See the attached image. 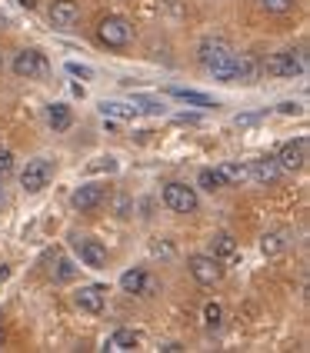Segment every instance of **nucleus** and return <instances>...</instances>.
Wrapping results in <instances>:
<instances>
[{
  "mask_svg": "<svg viewBox=\"0 0 310 353\" xmlns=\"http://www.w3.org/2000/svg\"><path fill=\"white\" fill-rule=\"evenodd\" d=\"M217 170H220V176H224V183H227V187L247 180V167H244V163H220Z\"/></svg>",
  "mask_w": 310,
  "mask_h": 353,
  "instance_id": "obj_23",
  "label": "nucleus"
},
{
  "mask_svg": "<svg viewBox=\"0 0 310 353\" xmlns=\"http://www.w3.org/2000/svg\"><path fill=\"white\" fill-rule=\"evenodd\" d=\"M160 350H164V353H180V350H184V347H180V343H164Z\"/></svg>",
  "mask_w": 310,
  "mask_h": 353,
  "instance_id": "obj_32",
  "label": "nucleus"
},
{
  "mask_svg": "<svg viewBox=\"0 0 310 353\" xmlns=\"http://www.w3.org/2000/svg\"><path fill=\"white\" fill-rule=\"evenodd\" d=\"M14 74L20 80H40L50 74V63H47V57L40 50H20L14 57Z\"/></svg>",
  "mask_w": 310,
  "mask_h": 353,
  "instance_id": "obj_5",
  "label": "nucleus"
},
{
  "mask_svg": "<svg viewBox=\"0 0 310 353\" xmlns=\"http://www.w3.org/2000/svg\"><path fill=\"white\" fill-rule=\"evenodd\" d=\"M104 200H107V187H104V183H84V187H77V190H74V196H70L74 210H80V214L97 210Z\"/></svg>",
  "mask_w": 310,
  "mask_h": 353,
  "instance_id": "obj_10",
  "label": "nucleus"
},
{
  "mask_svg": "<svg viewBox=\"0 0 310 353\" xmlns=\"http://www.w3.org/2000/svg\"><path fill=\"white\" fill-rule=\"evenodd\" d=\"M74 250H77L80 263L90 270H104L107 267V247L94 240V236H74Z\"/></svg>",
  "mask_w": 310,
  "mask_h": 353,
  "instance_id": "obj_7",
  "label": "nucleus"
},
{
  "mask_svg": "<svg viewBox=\"0 0 310 353\" xmlns=\"http://www.w3.org/2000/svg\"><path fill=\"white\" fill-rule=\"evenodd\" d=\"M260 250H264L267 256L284 254V250H287V234H284V230H273V234H264V236H260Z\"/></svg>",
  "mask_w": 310,
  "mask_h": 353,
  "instance_id": "obj_18",
  "label": "nucleus"
},
{
  "mask_svg": "<svg viewBox=\"0 0 310 353\" xmlns=\"http://www.w3.org/2000/svg\"><path fill=\"white\" fill-rule=\"evenodd\" d=\"M10 280V267L7 263H0V283H7Z\"/></svg>",
  "mask_w": 310,
  "mask_h": 353,
  "instance_id": "obj_33",
  "label": "nucleus"
},
{
  "mask_svg": "<svg viewBox=\"0 0 310 353\" xmlns=\"http://www.w3.org/2000/svg\"><path fill=\"white\" fill-rule=\"evenodd\" d=\"M100 114H104L107 120H137V114H140V110H137L134 103H120V100H104V103H100Z\"/></svg>",
  "mask_w": 310,
  "mask_h": 353,
  "instance_id": "obj_16",
  "label": "nucleus"
},
{
  "mask_svg": "<svg viewBox=\"0 0 310 353\" xmlns=\"http://www.w3.org/2000/svg\"><path fill=\"white\" fill-rule=\"evenodd\" d=\"M187 267H191V274H194L197 283H204V287H211L217 283L220 276H224V267H220V260L211 254H194L187 260Z\"/></svg>",
  "mask_w": 310,
  "mask_h": 353,
  "instance_id": "obj_8",
  "label": "nucleus"
},
{
  "mask_svg": "<svg viewBox=\"0 0 310 353\" xmlns=\"http://www.w3.org/2000/svg\"><path fill=\"white\" fill-rule=\"evenodd\" d=\"M87 170H90V174H97V170H107V174H110V170H117V160L114 157H100L97 163H90Z\"/></svg>",
  "mask_w": 310,
  "mask_h": 353,
  "instance_id": "obj_28",
  "label": "nucleus"
},
{
  "mask_svg": "<svg viewBox=\"0 0 310 353\" xmlns=\"http://www.w3.org/2000/svg\"><path fill=\"white\" fill-rule=\"evenodd\" d=\"M20 7H27V10H34V7H37V0H17Z\"/></svg>",
  "mask_w": 310,
  "mask_h": 353,
  "instance_id": "obj_34",
  "label": "nucleus"
},
{
  "mask_svg": "<svg viewBox=\"0 0 310 353\" xmlns=\"http://www.w3.org/2000/svg\"><path fill=\"white\" fill-rule=\"evenodd\" d=\"M74 274H77V270H74V263H70V260H60V263H57V280H60V283L74 280Z\"/></svg>",
  "mask_w": 310,
  "mask_h": 353,
  "instance_id": "obj_27",
  "label": "nucleus"
},
{
  "mask_svg": "<svg viewBox=\"0 0 310 353\" xmlns=\"http://www.w3.org/2000/svg\"><path fill=\"white\" fill-rule=\"evenodd\" d=\"M0 340H3V334H0Z\"/></svg>",
  "mask_w": 310,
  "mask_h": 353,
  "instance_id": "obj_36",
  "label": "nucleus"
},
{
  "mask_svg": "<svg viewBox=\"0 0 310 353\" xmlns=\"http://www.w3.org/2000/svg\"><path fill=\"white\" fill-rule=\"evenodd\" d=\"M74 303H77L80 310H87V314H100L104 303H107V287L87 283V287H80L77 294H74Z\"/></svg>",
  "mask_w": 310,
  "mask_h": 353,
  "instance_id": "obj_11",
  "label": "nucleus"
},
{
  "mask_svg": "<svg viewBox=\"0 0 310 353\" xmlns=\"http://www.w3.org/2000/svg\"><path fill=\"white\" fill-rule=\"evenodd\" d=\"M204 323H207V330H217V327L224 323V307L211 300V303L204 307Z\"/></svg>",
  "mask_w": 310,
  "mask_h": 353,
  "instance_id": "obj_24",
  "label": "nucleus"
},
{
  "mask_svg": "<svg viewBox=\"0 0 310 353\" xmlns=\"http://www.w3.org/2000/svg\"><path fill=\"white\" fill-rule=\"evenodd\" d=\"M134 107L144 114H164V103H157L154 97H134Z\"/></svg>",
  "mask_w": 310,
  "mask_h": 353,
  "instance_id": "obj_26",
  "label": "nucleus"
},
{
  "mask_svg": "<svg viewBox=\"0 0 310 353\" xmlns=\"http://www.w3.org/2000/svg\"><path fill=\"white\" fill-rule=\"evenodd\" d=\"M14 170V154L10 150H0V176H7Z\"/></svg>",
  "mask_w": 310,
  "mask_h": 353,
  "instance_id": "obj_30",
  "label": "nucleus"
},
{
  "mask_svg": "<svg viewBox=\"0 0 310 353\" xmlns=\"http://www.w3.org/2000/svg\"><path fill=\"white\" fill-rule=\"evenodd\" d=\"M257 74H260V63L251 57V54H233V77L231 83H253L257 80Z\"/></svg>",
  "mask_w": 310,
  "mask_h": 353,
  "instance_id": "obj_14",
  "label": "nucleus"
},
{
  "mask_svg": "<svg viewBox=\"0 0 310 353\" xmlns=\"http://www.w3.org/2000/svg\"><path fill=\"white\" fill-rule=\"evenodd\" d=\"M134 37V27H130V20L120 17V14H110V17L100 20L97 27V40L104 47H110V50H124L127 43Z\"/></svg>",
  "mask_w": 310,
  "mask_h": 353,
  "instance_id": "obj_2",
  "label": "nucleus"
},
{
  "mask_svg": "<svg viewBox=\"0 0 310 353\" xmlns=\"http://www.w3.org/2000/svg\"><path fill=\"white\" fill-rule=\"evenodd\" d=\"M50 180H54V160L37 157V160H30V163L23 167V174H20V187H23L27 194H40Z\"/></svg>",
  "mask_w": 310,
  "mask_h": 353,
  "instance_id": "obj_3",
  "label": "nucleus"
},
{
  "mask_svg": "<svg viewBox=\"0 0 310 353\" xmlns=\"http://www.w3.org/2000/svg\"><path fill=\"white\" fill-rule=\"evenodd\" d=\"M197 187H204V190H224L227 183H224V176H220V170L217 167H204L200 174H197Z\"/></svg>",
  "mask_w": 310,
  "mask_h": 353,
  "instance_id": "obj_20",
  "label": "nucleus"
},
{
  "mask_svg": "<svg viewBox=\"0 0 310 353\" xmlns=\"http://www.w3.org/2000/svg\"><path fill=\"white\" fill-rule=\"evenodd\" d=\"M80 17V7L77 0H54L50 3V23L60 27V30H67V27H74Z\"/></svg>",
  "mask_w": 310,
  "mask_h": 353,
  "instance_id": "obj_13",
  "label": "nucleus"
},
{
  "mask_svg": "<svg viewBox=\"0 0 310 353\" xmlns=\"http://www.w3.org/2000/svg\"><path fill=\"white\" fill-rule=\"evenodd\" d=\"M47 123L57 130V134H64V130H70V123H74V114H70V107L67 103H50L47 107Z\"/></svg>",
  "mask_w": 310,
  "mask_h": 353,
  "instance_id": "obj_17",
  "label": "nucleus"
},
{
  "mask_svg": "<svg viewBox=\"0 0 310 353\" xmlns=\"http://www.w3.org/2000/svg\"><path fill=\"white\" fill-rule=\"evenodd\" d=\"M67 74H74V77H84V80L94 77V74H90V67H80L77 60H70V63H67Z\"/></svg>",
  "mask_w": 310,
  "mask_h": 353,
  "instance_id": "obj_29",
  "label": "nucleus"
},
{
  "mask_svg": "<svg viewBox=\"0 0 310 353\" xmlns=\"http://www.w3.org/2000/svg\"><path fill=\"white\" fill-rule=\"evenodd\" d=\"M277 176H280V163H277L273 157H260V160H253L251 167H247V180L260 183V187H273V183H277Z\"/></svg>",
  "mask_w": 310,
  "mask_h": 353,
  "instance_id": "obj_12",
  "label": "nucleus"
},
{
  "mask_svg": "<svg viewBox=\"0 0 310 353\" xmlns=\"http://www.w3.org/2000/svg\"><path fill=\"white\" fill-rule=\"evenodd\" d=\"M140 347V334L137 330H127V327H120L114 334L107 336V350L114 353H124V350H137Z\"/></svg>",
  "mask_w": 310,
  "mask_h": 353,
  "instance_id": "obj_15",
  "label": "nucleus"
},
{
  "mask_svg": "<svg viewBox=\"0 0 310 353\" xmlns=\"http://www.w3.org/2000/svg\"><path fill=\"white\" fill-rule=\"evenodd\" d=\"M260 7L267 14H287V10H293V0H260Z\"/></svg>",
  "mask_w": 310,
  "mask_h": 353,
  "instance_id": "obj_25",
  "label": "nucleus"
},
{
  "mask_svg": "<svg viewBox=\"0 0 310 353\" xmlns=\"http://www.w3.org/2000/svg\"><path fill=\"white\" fill-rule=\"evenodd\" d=\"M0 203H3V190H0Z\"/></svg>",
  "mask_w": 310,
  "mask_h": 353,
  "instance_id": "obj_35",
  "label": "nucleus"
},
{
  "mask_svg": "<svg viewBox=\"0 0 310 353\" xmlns=\"http://www.w3.org/2000/svg\"><path fill=\"white\" fill-rule=\"evenodd\" d=\"M307 70V60H304V54L300 50H277L271 60H267V74H273V77H300Z\"/></svg>",
  "mask_w": 310,
  "mask_h": 353,
  "instance_id": "obj_4",
  "label": "nucleus"
},
{
  "mask_svg": "<svg viewBox=\"0 0 310 353\" xmlns=\"http://www.w3.org/2000/svg\"><path fill=\"white\" fill-rule=\"evenodd\" d=\"M177 100H184V103H194V107H217V100L207 97V94H197V90H184V87H174L171 90Z\"/></svg>",
  "mask_w": 310,
  "mask_h": 353,
  "instance_id": "obj_22",
  "label": "nucleus"
},
{
  "mask_svg": "<svg viewBox=\"0 0 310 353\" xmlns=\"http://www.w3.org/2000/svg\"><path fill=\"white\" fill-rule=\"evenodd\" d=\"M144 287H147V274L144 270H127L120 276V290L124 294H144Z\"/></svg>",
  "mask_w": 310,
  "mask_h": 353,
  "instance_id": "obj_19",
  "label": "nucleus"
},
{
  "mask_svg": "<svg viewBox=\"0 0 310 353\" xmlns=\"http://www.w3.org/2000/svg\"><path fill=\"white\" fill-rule=\"evenodd\" d=\"M233 254H237V240L231 234H217L211 240V256L220 260V256H233Z\"/></svg>",
  "mask_w": 310,
  "mask_h": 353,
  "instance_id": "obj_21",
  "label": "nucleus"
},
{
  "mask_svg": "<svg viewBox=\"0 0 310 353\" xmlns=\"http://www.w3.org/2000/svg\"><path fill=\"white\" fill-rule=\"evenodd\" d=\"M273 160L280 163V170H304V163H307V137L287 140Z\"/></svg>",
  "mask_w": 310,
  "mask_h": 353,
  "instance_id": "obj_9",
  "label": "nucleus"
},
{
  "mask_svg": "<svg viewBox=\"0 0 310 353\" xmlns=\"http://www.w3.org/2000/svg\"><path fill=\"white\" fill-rule=\"evenodd\" d=\"M277 110H280V114H287V117H297V114H300V103H293V100H284V103H280Z\"/></svg>",
  "mask_w": 310,
  "mask_h": 353,
  "instance_id": "obj_31",
  "label": "nucleus"
},
{
  "mask_svg": "<svg viewBox=\"0 0 310 353\" xmlns=\"http://www.w3.org/2000/svg\"><path fill=\"white\" fill-rule=\"evenodd\" d=\"M200 63L207 67V74L220 83H231L233 77V50L227 40L220 37H207L200 43Z\"/></svg>",
  "mask_w": 310,
  "mask_h": 353,
  "instance_id": "obj_1",
  "label": "nucleus"
},
{
  "mask_svg": "<svg viewBox=\"0 0 310 353\" xmlns=\"http://www.w3.org/2000/svg\"><path fill=\"white\" fill-rule=\"evenodd\" d=\"M164 203L174 210V214H194L197 210V190L187 183H167L164 187Z\"/></svg>",
  "mask_w": 310,
  "mask_h": 353,
  "instance_id": "obj_6",
  "label": "nucleus"
}]
</instances>
